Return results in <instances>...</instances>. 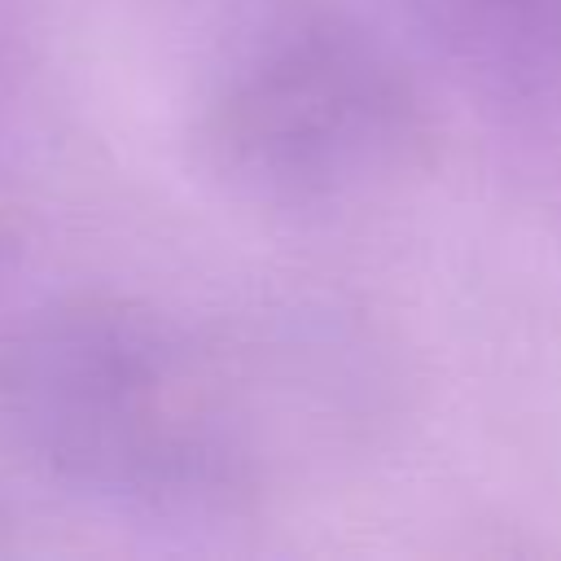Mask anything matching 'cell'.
I'll return each instance as SVG.
<instances>
[{
	"mask_svg": "<svg viewBox=\"0 0 561 561\" xmlns=\"http://www.w3.org/2000/svg\"><path fill=\"white\" fill-rule=\"evenodd\" d=\"M421 145L408 83L333 26L267 39L197 114V158L237 197L302 206L403 171Z\"/></svg>",
	"mask_w": 561,
	"mask_h": 561,
	"instance_id": "7a4b0ae2",
	"label": "cell"
},
{
	"mask_svg": "<svg viewBox=\"0 0 561 561\" xmlns=\"http://www.w3.org/2000/svg\"><path fill=\"white\" fill-rule=\"evenodd\" d=\"M0 250H4V245H0Z\"/></svg>",
	"mask_w": 561,
	"mask_h": 561,
	"instance_id": "3957f363",
	"label": "cell"
},
{
	"mask_svg": "<svg viewBox=\"0 0 561 561\" xmlns=\"http://www.w3.org/2000/svg\"><path fill=\"white\" fill-rule=\"evenodd\" d=\"M215 377L158 316L61 302L0 337V430L53 473L114 495H202L241 473Z\"/></svg>",
	"mask_w": 561,
	"mask_h": 561,
	"instance_id": "6da1fadb",
	"label": "cell"
}]
</instances>
